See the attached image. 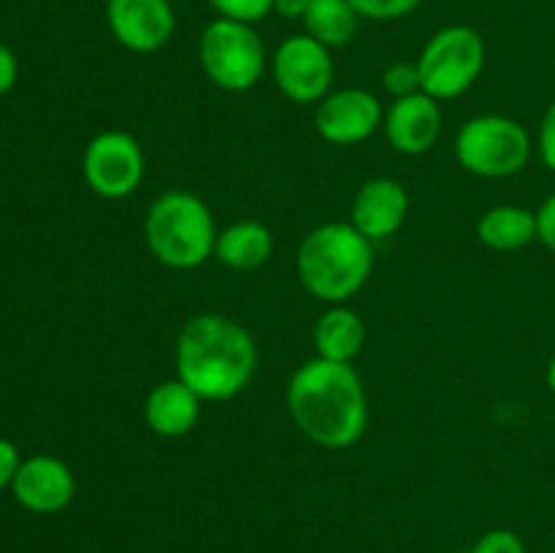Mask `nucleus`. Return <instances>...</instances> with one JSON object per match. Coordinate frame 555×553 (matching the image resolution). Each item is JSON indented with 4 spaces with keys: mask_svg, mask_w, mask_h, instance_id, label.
<instances>
[{
    "mask_svg": "<svg viewBox=\"0 0 555 553\" xmlns=\"http://www.w3.org/2000/svg\"><path fill=\"white\" fill-rule=\"evenodd\" d=\"M287 412L298 432L325 450H347L369 428V396L352 363L309 358L287 380Z\"/></svg>",
    "mask_w": 555,
    "mask_h": 553,
    "instance_id": "nucleus-1",
    "label": "nucleus"
},
{
    "mask_svg": "<svg viewBox=\"0 0 555 553\" xmlns=\"http://www.w3.org/2000/svg\"><path fill=\"white\" fill-rule=\"evenodd\" d=\"M173 363L177 377L201 401H231L258 372V342L238 320L201 312L179 331Z\"/></svg>",
    "mask_w": 555,
    "mask_h": 553,
    "instance_id": "nucleus-2",
    "label": "nucleus"
},
{
    "mask_svg": "<svg viewBox=\"0 0 555 553\" xmlns=\"http://www.w3.org/2000/svg\"><path fill=\"white\" fill-rule=\"evenodd\" d=\"M374 244L352 222H323L301 239L296 274L304 291L323 304H347L369 282Z\"/></svg>",
    "mask_w": 555,
    "mask_h": 553,
    "instance_id": "nucleus-3",
    "label": "nucleus"
},
{
    "mask_svg": "<svg viewBox=\"0 0 555 553\" xmlns=\"http://www.w3.org/2000/svg\"><path fill=\"white\" fill-rule=\"evenodd\" d=\"M217 233L209 204L190 190L157 195L144 217L146 249L166 269L190 271L215 258Z\"/></svg>",
    "mask_w": 555,
    "mask_h": 553,
    "instance_id": "nucleus-4",
    "label": "nucleus"
},
{
    "mask_svg": "<svg viewBox=\"0 0 555 553\" xmlns=\"http://www.w3.org/2000/svg\"><path fill=\"white\" fill-rule=\"evenodd\" d=\"M455 160L480 179H509L529 166L534 139L524 123L507 114H480L455 133Z\"/></svg>",
    "mask_w": 555,
    "mask_h": 553,
    "instance_id": "nucleus-5",
    "label": "nucleus"
},
{
    "mask_svg": "<svg viewBox=\"0 0 555 553\" xmlns=\"http://www.w3.org/2000/svg\"><path fill=\"white\" fill-rule=\"evenodd\" d=\"M198 60L206 79L222 92H249L269 68V52L255 25L211 20L198 38Z\"/></svg>",
    "mask_w": 555,
    "mask_h": 553,
    "instance_id": "nucleus-6",
    "label": "nucleus"
},
{
    "mask_svg": "<svg viewBox=\"0 0 555 553\" xmlns=\"http://www.w3.org/2000/svg\"><path fill=\"white\" fill-rule=\"evenodd\" d=\"M421 90L442 101L466 95L486 68V41L469 25H448L434 33L417 54Z\"/></svg>",
    "mask_w": 555,
    "mask_h": 553,
    "instance_id": "nucleus-7",
    "label": "nucleus"
},
{
    "mask_svg": "<svg viewBox=\"0 0 555 553\" xmlns=\"http://www.w3.org/2000/svg\"><path fill=\"white\" fill-rule=\"evenodd\" d=\"M87 188L106 201H122L141 188L146 173L144 146L128 130H103L81 157Z\"/></svg>",
    "mask_w": 555,
    "mask_h": 553,
    "instance_id": "nucleus-8",
    "label": "nucleus"
},
{
    "mask_svg": "<svg viewBox=\"0 0 555 553\" xmlns=\"http://www.w3.org/2000/svg\"><path fill=\"white\" fill-rule=\"evenodd\" d=\"M274 85L287 101L320 103L334 85L336 65L328 47L307 33L287 36L269 60Z\"/></svg>",
    "mask_w": 555,
    "mask_h": 553,
    "instance_id": "nucleus-9",
    "label": "nucleus"
},
{
    "mask_svg": "<svg viewBox=\"0 0 555 553\" xmlns=\"http://www.w3.org/2000/svg\"><path fill=\"white\" fill-rule=\"evenodd\" d=\"M385 108L374 92L363 87H345L328 92L314 108V130L334 146H356L383 128Z\"/></svg>",
    "mask_w": 555,
    "mask_h": 553,
    "instance_id": "nucleus-10",
    "label": "nucleus"
},
{
    "mask_svg": "<svg viewBox=\"0 0 555 553\" xmlns=\"http://www.w3.org/2000/svg\"><path fill=\"white\" fill-rule=\"evenodd\" d=\"M106 25L114 41L133 54H155L177 30L171 0H106Z\"/></svg>",
    "mask_w": 555,
    "mask_h": 553,
    "instance_id": "nucleus-11",
    "label": "nucleus"
},
{
    "mask_svg": "<svg viewBox=\"0 0 555 553\" xmlns=\"http://www.w3.org/2000/svg\"><path fill=\"white\" fill-rule=\"evenodd\" d=\"M383 130L388 144L399 155L421 157L431 152L442 136V106L437 98L426 95V92L396 98L385 108Z\"/></svg>",
    "mask_w": 555,
    "mask_h": 553,
    "instance_id": "nucleus-12",
    "label": "nucleus"
},
{
    "mask_svg": "<svg viewBox=\"0 0 555 553\" xmlns=\"http://www.w3.org/2000/svg\"><path fill=\"white\" fill-rule=\"evenodd\" d=\"M410 217V193L393 177H374L358 188L350 222L372 244L396 236Z\"/></svg>",
    "mask_w": 555,
    "mask_h": 553,
    "instance_id": "nucleus-13",
    "label": "nucleus"
},
{
    "mask_svg": "<svg viewBox=\"0 0 555 553\" xmlns=\"http://www.w3.org/2000/svg\"><path fill=\"white\" fill-rule=\"evenodd\" d=\"M11 491L30 513L52 515L68 507L76 493V480L65 461L54 455H33L20 464Z\"/></svg>",
    "mask_w": 555,
    "mask_h": 553,
    "instance_id": "nucleus-14",
    "label": "nucleus"
},
{
    "mask_svg": "<svg viewBox=\"0 0 555 553\" xmlns=\"http://www.w3.org/2000/svg\"><path fill=\"white\" fill-rule=\"evenodd\" d=\"M201 396H195L179 377L163 380L146 394L144 423L155 437L182 439L195 432L201 421Z\"/></svg>",
    "mask_w": 555,
    "mask_h": 553,
    "instance_id": "nucleus-15",
    "label": "nucleus"
},
{
    "mask_svg": "<svg viewBox=\"0 0 555 553\" xmlns=\"http://www.w3.org/2000/svg\"><path fill=\"white\" fill-rule=\"evenodd\" d=\"M314 356L336 363H352L366 347V323L347 304H331L312 329Z\"/></svg>",
    "mask_w": 555,
    "mask_h": 553,
    "instance_id": "nucleus-16",
    "label": "nucleus"
},
{
    "mask_svg": "<svg viewBox=\"0 0 555 553\" xmlns=\"http://www.w3.org/2000/svg\"><path fill=\"white\" fill-rule=\"evenodd\" d=\"M274 253V233L260 220L231 222L217 233L215 258L231 271H255L269 263Z\"/></svg>",
    "mask_w": 555,
    "mask_h": 553,
    "instance_id": "nucleus-17",
    "label": "nucleus"
},
{
    "mask_svg": "<svg viewBox=\"0 0 555 553\" xmlns=\"http://www.w3.org/2000/svg\"><path fill=\"white\" fill-rule=\"evenodd\" d=\"M477 239L493 253H518L537 242V211L515 204H499L477 220Z\"/></svg>",
    "mask_w": 555,
    "mask_h": 553,
    "instance_id": "nucleus-18",
    "label": "nucleus"
},
{
    "mask_svg": "<svg viewBox=\"0 0 555 553\" xmlns=\"http://www.w3.org/2000/svg\"><path fill=\"white\" fill-rule=\"evenodd\" d=\"M358 25H361V14L350 0H312L304 16L307 36L328 47L331 52L347 47L358 36Z\"/></svg>",
    "mask_w": 555,
    "mask_h": 553,
    "instance_id": "nucleus-19",
    "label": "nucleus"
},
{
    "mask_svg": "<svg viewBox=\"0 0 555 553\" xmlns=\"http://www.w3.org/2000/svg\"><path fill=\"white\" fill-rule=\"evenodd\" d=\"M209 5L222 20L244 22V25L263 22L274 11V0H209Z\"/></svg>",
    "mask_w": 555,
    "mask_h": 553,
    "instance_id": "nucleus-20",
    "label": "nucleus"
},
{
    "mask_svg": "<svg viewBox=\"0 0 555 553\" xmlns=\"http://www.w3.org/2000/svg\"><path fill=\"white\" fill-rule=\"evenodd\" d=\"M383 87L390 98H406L415 95L421 90V70H417V63H410V60H396L388 68L383 70Z\"/></svg>",
    "mask_w": 555,
    "mask_h": 553,
    "instance_id": "nucleus-21",
    "label": "nucleus"
},
{
    "mask_svg": "<svg viewBox=\"0 0 555 553\" xmlns=\"http://www.w3.org/2000/svg\"><path fill=\"white\" fill-rule=\"evenodd\" d=\"M361 20L372 22H393L404 20L412 11L421 9L423 0H350Z\"/></svg>",
    "mask_w": 555,
    "mask_h": 553,
    "instance_id": "nucleus-22",
    "label": "nucleus"
},
{
    "mask_svg": "<svg viewBox=\"0 0 555 553\" xmlns=\"http://www.w3.org/2000/svg\"><path fill=\"white\" fill-rule=\"evenodd\" d=\"M469 553H529L526 542L513 529H491L475 542Z\"/></svg>",
    "mask_w": 555,
    "mask_h": 553,
    "instance_id": "nucleus-23",
    "label": "nucleus"
},
{
    "mask_svg": "<svg viewBox=\"0 0 555 553\" xmlns=\"http://www.w3.org/2000/svg\"><path fill=\"white\" fill-rule=\"evenodd\" d=\"M537 150H540L542 163H545L551 171H555V98L551 106L545 108L540 123V136H537Z\"/></svg>",
    "mask_w": 555,
    "mask_h": 553,
    "instance_id": "nucleus-24",
    "label": "nucleus"
},
{
    "mask_svg": "<svg viewBox=\"0 0 555 553\" xmlns=\"http://www.w3.org/2000/svg\"><path fill=\"white\" fill-rule=\"evenodd\" d=\"M537 242L555 253V193L547 195L537 209Z\"/></svg>",
    "mask_w": 555,
    "mask_h": 553,
    "instance_id": "nucleus-25",
    "label": "nucleus"
},
{
    "mask_svg": "<svg viewBox=\"0 0 555 553\" xmlns=\"http://www.w3.org/2000/svg\"><path fill=\"white\" fill-rule=\"evenodd\" d=\"M20 464L22 461H20V450H16V445L9 442V439H0V491L14 483Z\"/></svg>",
    "mask_w": 555,
    "mask_h": 553,
    "instance_id": "nucleus-26",
    "label": "nucleus"
},
{
    "mask_svg": "<svg viewBox=\"0 0 555 553\" xmlns=\"http://www.w3.org/2000/svg\"><path fill=\"white\" fill-rule=\"evenodd\" d=\"M16 57L5 43H0V95L9 92L16 81Z\"/></svg>",
    "mask_w": 555,
    "mask_h": 553,
    "instance_id": "nucleus-27",
    "label": "nucleus"
},
{
    "mask_svg": "<svg viewBox=\"0 0 555 553\" xmlns=\"http://www.w3.org/2000/svg\"><path fill=\"white\" fill-rule=\"evenodd\" d=\"M309 3L312 0H274V11L280 16H285V20H301L307 16L309 11Z\"/></svg>",
    "mask_w": 555,
    "mask_h": 553,
    "instance_id": "nucleus-28",
    "label": "nucleus"
},
{
    "mask_svg": "<svg viewBox=\"0 0 555 553\" xmlns=\"http://www.w3.org/2000/svg\"><path fill=\"white\" fill-rule=\"evenodd\" d=\"M545 377H547V388H551V394L555 396V350H553L551 361H547V372H545Z\"/></svg>",
    "mask_w": 555,
    "mask_h": 553,
    "instance_id": "nucleus-29",
    "label": "nucleus"
}]
</instances>
